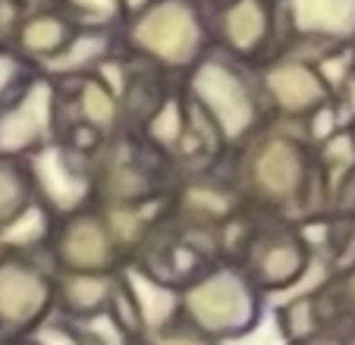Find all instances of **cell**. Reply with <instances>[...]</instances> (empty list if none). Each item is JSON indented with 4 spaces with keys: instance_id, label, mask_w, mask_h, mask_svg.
Listing matches in <instances>:
<instances>
[{
    "instance_id": "obj_8",
    "label": "cell",
    "mask_w": 355,
    "mask_h": 345,
    "mask_svg": "<svg viewBox=\"0 0 355 345\" xmlns=\"http://www.w3.org/2000/svg\"><path fill=\"white\" fill-rule=\"evenodd\" d=\"M264 82L277 107L286 113H315L330 98V85L315 67H305V63H280L270 69Z\"/></svg>"
},
{
    "instance_id": "obj_18",
    "label": "cell",
    "mask_w": 355,
    "mask_h": 345,
    "mask_svg": "<svg viewBox=\"0 0 355 345\" xmlns=\"http://www.w3.org/2000/svg\"><path fill=\"white\" fill-rule=\"evenodd\" d=\"M82 113H85V120L94 123V126H110L116 120L114 94L104 85H98V82H88L82 88Z\"/></svg>"
},
{
    "instance_id": "obj_1",
    "label": "cell",
    "mask_w": 355,
    "mask_h": 345,
    "mask_svg": "<svg viewBox=\"0 0 355 345\" xmlns=\"http://www.w3.org/2000/svg\"><path fill=\"white\" fill-rule=\"evenodd\" d=\"M180 299V311L186 314L192 330L217 342L242 339L261 324V301L252 283L236 270H217L198 279Z\"/></svg>"
},
{
    "instance_id": "obj_13",
    "label": "cell",
    "mask_w": 355,
    "mask_h": 345,
    "mask_svg": "<svg viewBox=\"0 0 355 345\" xmlns=\"http://www.w3.org/2000/svg\"><path fill=\"white\" fill-rule=\"evenodd\" d=\"M223 32L236 51H255L268 38V10L261 0H236L223 16Z\"/></svg>"
},
{
    "instance_id": "obj_15",
    "label": "cell",
    "mask_w": 355,
    "mask_h": 345,
    "mask_svg": "<svg viewBox=\"0 0 355 345\" xmlns=\"http://www.w3.org/2000/svg\"><path fill=\"white\" fill-rule=\"evenodd\" d=\"M107 51V38L101 35H82L79 41H73L63 51H54V57L47 60V69L51 73H73V69H82L88 63H94L101 53Z\"/></svg>"
},
{
    "instance_id": "obj_12",
    "label": "cell",
    "mask_w": 355,
    "mask_h": 345,
    "mask_svg": "<svg viewBox=\"0 0 355 345\" xmlns=\"http://www.w3.org/2000/svg\"><path fill=\"white\" fill-rule=\"evenodd\" d=\"M309 260H311L309 251H305L295 239L293 242H274V245H268L261 254H258L255 273H258V279H261V285L280 292V289H289V285L305 273Z\"/></svg>"
},
{
    "instance_id": "obj_9",
    "label": "cell",
    "mask_w": 355,
    "mask_h": 345,
    "mask_svg": "<svg viewBox=\"0 0 355 345\" xmlns=\"http://www.w3.org/2000/svg\"><path fill=\"white\" fill-rule=\"evenodd\" d=\"M305 179V160L299 145L286 139H274L258 151L255 157V182L270 198H289L299 192Z\"/></svg>"
},
{
    "instance_id": "obj_5",
    "label": "cell",
    "mask_w": 355,
    "mask_h": 345,
    "mask_svg": "<svg viewBox=\"0 0 355 345\" xmlns=\"http://www.w3.org/2000/svg\"><path fill=\"white\" fill-rule=\"evenodd\" d=\"M123 292H126L129 305H132V311H135L139 330L161 336V333H167L170 326H173L182 299L167 283L148 276L139 267H132V270L123 273Z\"/></svg>"
},
{
    "instance_id": "obj_7",
    "label": "cell",
    "mask_w": 355,
    "mask_h": 345,
    "mask_svg": "<svg viewBox=\"0 0 355 345\" xmlns=\"http://www.w3.org/2000/svg\"><path fill=\"white\" fill-rule=\"evenodd\" d=\"M51 104H54L51 85L35 82L26 98L7 116H0V151H26L38 139H44L51 126Z\"/></svg>"
},
{
    "instance_id": "obj_26",
    "label": "cell",
    "mask_w": 355,
    "mask_h": 345,
    "mask_svg": "<svg viewBox=\"0 0 355 345\" xmlns=\"http://www.w3.org/2000/svg\"><path fill=\"white\" fill-rule=\"evenodd\" d=\"M104 79L110 82V88H114V91H120V88H123V82H120V67H110V63H107V67H104Z\"/></svg>"
},
{
    "instance_id": "obj_3",
    "label": "cell",
    "mask_w": 355,
    "mask_h": 345,
    "mask_svg": "<svg viewBox=\"0 0 355 345\" xmlns=\"http://www.w3.org/2000/svg\"><path fill=\"white\" fill-rule=\"evenodd\" d=\"M192 91L198 104L211 113L223 139L236 141L252 129L255 123V100L248 94L245 82L233 73L230 67L217 60L201 63L192 76Z\"/></svg>"
},
{
    "instance_id": "obj_4",
    "label": "cell",
    "mask_w": 355,
    "mask_h": 345,
    "mask_svg": "<svg viewBox=\"0 0 355 345\" xmlns=\"http://www.w3.org/2000/svg\"><path fill=\"white\" fill-rule=\"evenodd\" d=\"M51 301V285L38 270L26 264H0V326L35 330Z\"/></svg>"
},
{
    "instance_id": "obj_23",
    "label": "cell",
    "mask_w": 355,
    "mask_h": 345,
    "mask_svg": "<svg viewBox=\"0 0 355 345\" xmlns=\"http://www.w3.org/2000/svg\"><path fill=\"white\" fill-rule=\"evenodd\" d=\"M155 345H217V339L201 336L195 330H167L155 336Z\"/></svg>"
},
{
    "instance_id": "obj_25",
    "label": "cell",
    "mask_w": 355,
    "mask_h": 345,
    "mask_svg": "<svg viewBox=\"0 0 355 345\" xmlns=\"http://www.w3.org/2000/svg\"><path fill=\"white\" fill-rule=\"evenodd\" d=\"M13 79H16V63L10 60V57H3V53H0V94L7 91Z\"/></svg>"
},
{
    "instance_id": "obj_24",
    "label": "cell",
    "mask_w": 355,
    "mask_h": 345,
    "mask_svg": "<svg viewBox=\"0 0 355 345\" xmlns=\"http://www.w3.org/2000/svg\"><path fill=\"white\" fill-rule=\"evenodd\" d=\"M76 7H82L85 13L101 16V19H110L120 10V0H76Z\"/></svg>"
},
{
    "instance_id": "obj_2",
    "label": "cell",
    "mask_w": 355,
    "mask_h": 345,
    "mask_svg": "<svg viewBox=\"0 0 355 345\" xmlns=\"http://www.w3.org/2000/svg\"><path fill=\"white\" fill-rule=\"evenodd\" d=\"M132 41L157 60L182 67V63L195 60V53H198V16L186 0H161L139 16V22L132 26Z\"/></svg>"
},
{
    "instance_id": "obj_14",
    "label": "cell",
    "mask_w": 355,
    "mask_h": 345,
    "mask_svg": "<svg viewBox=\"0 0 355 345\" xmlns=\"http://www.w3.org/2000/svg\"><path fill=\"white\" fill-rule=\"evenodd\" d=\"M110 299H114V283L92 270H76L73 276H67V283H63V301H67L79 317L104 311Z\"/></svg>"
},
{
    "instance_id": "obj_22",
    "label": "cell",
    "mask_w": 355,
    "mask_h": 345,
    "mask_svg": "<svg viewBox=\"0 0 355 345\" xmlns=\"http://www.w3.org/2000/svg\"><path fill=\"white\" fill-rule=\"evenodd\" d=\"M32 342L35 345H85L79 333L67 330V326H35Z\"/></svg>"
},
{
    "instance_id": "obj_19",
    "label": "cell",
    "mask_w": 355,
    "mask_h": 345,
    "mask_svg": "<svg viewBox=\"0 0 355 345\" xmlns=\"http://www.w3.org/2000/svg\"><path fill=\"white\" fill-rule=\"evenodd\" d=\"M151 135H155L157 141H164V145L180 141V135H182V110H180L176 100H167V104L151 116Z\"/></svg>"
},
{
    "instance_id": "obj_16",
    "label": "cell",
    "mask_w": 355,
    "mask_h": 345,
    "mask_svg": "<svg viewBox=\"0 0 355 345\" xmlns=\"http://www.w3.org/2000/svg\"><path fill=\"white\" fill-rule=\"evenodd\" d=\"M44 229H47L44 211L38 204H28V207H19L7 220V226L0 229V242L3 245H35L44 236Z\"/></svg>"
},
{
    "instance_id": "obj_28",
    "label": "cell",
    "mask_w": 355,
    "mask_h": 345,
    "mask_svg": "<svg viewBox=\"0 0 355 345\" xmlns=\"http://www.w3.org/2000/svg\"><path fill=\"white\" fill-rule=\"evenodd\" d=\"M28 345H35V342H28Z\"/></svg>"
},
{
    "instance_id": "obj_17",
    "label": "cell",
    "mask_w": 355,
    "mask_h": 345,
    "mask_svg": "<svg viewBox=\"0 0 355 345\" xmlns=\"http://www.w3.org/2000/svg\"><path fill=\"white\" fill-rule=\"evenodd\" d=\"M63 41H67V26L54 16H38L22 28V44L35 53H54L63 47Z\"/></svg>"
},
{
    "instance_id": "obj_11",
    "label": "cell",
    "mask_w": 355,
    "mask_h": 345,
    "mask_svg": "<svg viewBox=\"0 0 355 345\" xmlns=\"http://www.w3.org/2000/svg\"><path fill=\"white\" fill-rule=\"evenodd\" d=\"M63 260L73 270H98L110 260V239L107 229L98 220H79L63 236Z\"/></svg>"
},
{
    "instance_id": "obj_20",
    "label": "cell",
    "mask_w": 355,
    "mask_h": 345,
    "mask_svg": "<svg viewBox=\"0 0 355 345\" xmlns=\"http://www.w3.org/2000/svg\"><path fill=\"white\" fill-rule=\"evenodd\" d=\"M330 311H334V320H336V324L355 333V264H349L346 273H343L340 299H336V305L330 308Z\"/></svg>"
},
{
    "instance_id": "obj_10",
    "label": "cell",
    "mask_w": 355,
    "mask_h": 345,
    "mask_svg": "<svg viewBox=\"0 0 355 345\" xmlns=\"http://www.w3.org/2000/svg\"><path fill=\"white\" fill-rule=\"evenodd\" d=\"M32 170L38 176L41 188L60 211H73L79 207V201L88 195V182L82 179L79 172L69 170L67 157L60 148H44L32 157Z\"/></svg>"
},
{
    "instance_id": "obj_27",
    "label": "cell",
    "mask_w": 355,
    "mask_h": 345,
    "mask_svg": "<svg viewBox=\"0 0 355 345\" xmlns=\"http://www.w3.org/2000/svg\"><path fill=\"white\" fill-rule=\"evenodd\" d=\"M123 3H126L129 10H141V7H145V3H148V0H123Z\"/></svg>"
},
{
    "instance_id": "obj_6",
    "label": "cell",
    "mask_w": 355,
    "mask_h": 345,
    "mask_svg": "<svg viewBox=\"0 0 355 345\" xmlns=\"http://www.w3.org/2000/svg\"><path fill=\"white\" fill-rule=\"evenodd\" d=\"M289 19L305 38L334 44L355 41V0H289Z\"/></svg>"
},
{
    "instance_id": "obj_21",
    "label": "cell",
    "mask_w": 355,
    "mask_h": 345,
    "mask_svg": "<svg viewBox=\"0 0 355 345\" xmlns=\"http://www.w3.org/2000/svg\"><path fill=\"white\" fill-rule=\"evenodd\" d=\"M26 186L13 170H0V220H10L22 204Z\"/></svg>"
}]
</instances>
